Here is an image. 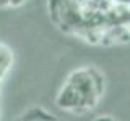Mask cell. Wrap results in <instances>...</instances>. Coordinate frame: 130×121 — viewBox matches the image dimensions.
I'll list each match as a JSON object with an SVG mask.
<instances>
[{"label":"cell","instance_id":"cell-2","mask_svg":"<svg viewBox=\"0 0 130 121\" xmlns=\"http://www.w3.org/2000/svg\"><path fill=\"white\" fill-rule=\"evenodd\" d=\"M57 105L60 108H63V110H68V111H78L80 110L81 99H80L78 92L75 90V87L70 86L68 82L62 87V90L57 95Z\"/></svg>","mask_w":130,"mask_h":121},{"label":"cell","instance_id":"cell-1","mask_svg":"<svg viewBox=\"0 0 130 121\" xmlns=\"http://www.w3.org/2000/svg\"><path fill=\"white\" fill-rule=\"evenodd\" d=\"M67 82L75 87V90L78 92L81 99V105L78 111H85L94 107L98 97L101 94V78L96 74L94 70L73 71Z\"/></svg>","mask_w":130,"mask_h":121},{"label":"cell","instance_id":"cell-7","mask_svg":"<svg viewBox=\"0 0 130 121\" xmlns=\"http://www.w3.org/2000/svg\"><path fill=\"white\" fill-rule=\"evenodd\" d=\"M117 3H122V5H128L130 3V0H116Z\"/></svg>","mask_w":130,"mask_h":121},{"label":"cell","instance_id":"cell-4","mask_svg":"<svg viewBox=\"0 0 130 121\" xmlns=\"http://www.w3.org/2000/svg\"><path fill=\"white\" fill-rule=\"evenodd\" d=\"M23 121H57V119L41 108H34V110L28 111L26 116H23Z\"/></svg>","mask_w":130,"mask_h":121},{"label":"cell","instance_id":"cell-5","mask_svg":"<svg viewBox=\"0 0 130 121\" xmlns=\"http://www.w3.org/2000/svg\"><path fill=\"white\" fill-rule=\"evenodd\" d=\"M23 3H24V0H8V7H20Z\"/></svg>","mask_w":130,"mask_h":121},{"label":"cell","instance_id":"cell-3","mask_svg":"<svg viewBox=\"0 0 130 121\" xmlns=\"http://www.w3.org/2000/svg\"><path fill=\"white\" fill-rule=\"evenodd\" d=\"M11 62H13V53L7 45L0 44V79L7 74V71L10 70Z\"/></svg>","mask_w":130,"mask_h":121},{"label":"cell","instance_id":"cell-8","mask_svg":"<svg viewBox=\"0 0 130 121\" xmlns=\"http://www.w3.org/2000/svg\"><path fill=\"white\" fill-rule=\"evenodd\" d=\"M0 7H8V0H0Z\"/></svg>","mask_w":130,"mask_h":121},{"label":"cell","instance_id":"cell-6","mask_svg":"<svg viewBox=\"0 0 130 121\" xmlns=\"http://www.w3.org/2000/svg\"><path fill=\"white\" fill-rule=\"evenodd\" d=\"M96 121H114L112 118H109V116H99Z\"/></svg>","mask_w":130,"mask_h":121}]
</instances>
